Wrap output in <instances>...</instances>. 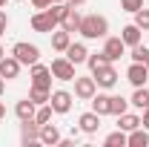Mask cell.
I'll return each mask as SVG.
<instances>
[{"label":"cell","instance_id":"obj_40","mask_svg":"<svg viewBox=\"0 0 149 147\" xmlns=\"http://www.w3.org/2000/svg\"><path fill=\"white\" fill-rule=\"evenodd\" d=\"M143 64H146V69H149V55H146V61H143Z\"/></svg>","mask_w":149,"mask_h":147},{"label":"cell","instance_id":"obj_7","mask_svg":"<svg viewBox=\"0 0 149 147\" xmlns=\"http://www.w3.org/2000/svg\"><path fill=\"white\" fill-rule=\"evenodd\" d=\"M49 69H52V75H55L57 81H74V78H77V75H74V64L69 58H55Z\"/></svg>","mask_w":149,"mask_h":147},{"label":"cell","instance_id":"obj_33","mask_svg":"<svg viewBox=\"0 0 149 147\" xmlns=\"http://www.w3.org/2000/svg\"><path fill=\"white\" fill-rule=\"evenodd\" d=\"M32 6H35V9H49L52 0H32Z\"/></svg>","mask_w":149,"mask_h":147},{"label":"cell","instance_id":"obj_5","mask_svg":"<svg viewBox=\"0 0 149 147\" xmlns=\"http://www.w3.org/2000/svg\"><path fill=\"white\" fill-rule=\"evenodd\" d=\"M52 69L46 64H32V87H40V90H52Z\"/></svg>","mask_w":149,"mask_h":147},{"label":"cell","instance_id":"obj_30","mask_svg":"<svg viewBox=\"0 0 149 147\" xmlns=\"http://www.w3.org/2000/svg\"><path fill=\"white\" fill-rule=\"evenodd\" d=\"M146 55H149V46H132V61H138V64H143L146 61Z\"/></svg>","mask_w":149,"mask_h":147},{"label":"cell","instance_id":"obj_21","mask_svg":"<svg viewBox=\"0 0 149 147\" xmlns=\"http://www.w3.org/2000/svg\"><path fill=\"white\" fill-rule=\"evenodd\" d=\"M69 43H72V32H66V29L52 32V49H57V52H66V49H69Z\"/></svg>","mask_w":149,"mask_h":147},{"label":"cell","instance_id":"obj_35","mask_svg":"<svg viewBox=\"0 0 149 147\" xmlns=\"http://www.w3.org/2000/svg\"><path fill=\"white\" fill-rule=\"evenodd\" d=\"M3 90H6V78H0V95H3Z\"/></svg>","mask_w":149,"mask_h":147},{"label":"cell","instance_id":"obj_20","mask_svg":"<svg viewBox=\"0 0 149 147\" xmlns=\"http://www.w3.org/2000/svg\"><path fill=\"white\" fill-rule=\"evenodd\" d=\"M141 127V115H135V112H120L118 115V130H123V133H129V130Z\"/></svg>","mask_w":149,"mask_h":147},{"label":"cell","instance_id":"obj_18","mask_svg":"<svg viewBox=\"0 0 149 147\" xmlns=\"http://www.w3.org/2000/svg\"><path fill=\"white\" fill-rule=\"evenodd\" d=\"M40 144H60V130L55 127V124H43L40 127Z\"/></svg>","mask_w":149,"mask_h":147},{"label":"cell","instance_id":"obj_9","mask_svg":"<svg viewBox=\"0 0 149 147\" xmlns=\"http://www.w3.org/2000/svg\"><path fill=\"white\" fill-rule=\"evenodd\" d=\"M72 101H74V95H72V92H66V90H55L52 95H49V104H52V110L60 112V115L72 110Z\"/></svg>","mask_w":149,"mask_h":147},{"label":"cell","instance_id":"obj_1","mask_svg":"<svg viewBox=\"0 0 149 147\" xmlns=\"http://www.w3.org/2000/svg\"><path fill=\"white\" fill-rule=\"evenodd\" d=\"M77 32L86 37V40L106 37V32H109V20L103 18V15H86V18L80 20V29H77Z\"/></svg>","mask_w":149,"mask_h":147},{"label":"cell","instance_id":"obj_39","mask_svg":"<svg viewBox=\"0 0 149 147\" xmlns=\"http://www.w3.org/2000/svg\"><path fill=\"white\" fill-rule=\"evenodd\" d=\"M52 3H69V0H52Z\"/></svg>","mask_w":149,"mask_h":147},{"label":"cell","instance_id":"obj_28","mask_svg":"<svg viewBox=\"0 0 149 147\" xmlns=\"http://www.w3.org/2000/svg\"><path fill=\"white\" fill-rule=\"evenodd\" d=\"M135 26H138L141 32H149V9H146V6L135 12Z\"/></svg>","mask_w":149,"mask_h":147},{"label":"cell","instance_id":"obj_10","mask_svg":"<svg viewBox=\"0 0 149 147\" xmlns=\"http://www.w3.org/2000/svg\"><path fill=\"white\" fill-rule=\"evenodd\" d=\"M123 52H126V43H123L120 37H106V43H103V55H106V61H109V64L120 61V58H123Z\"/></svg>","mask_w":149,"mask_h":147},{"label":"cell","instance_id":"obj_32","mask_svg":"<svg viewBox=\"0 0 149 147\" xmlns=\"http://www.w3.org/2000/svg\"><path fill=\"white\" fill-rule=\"evenodd\" d=\"M6 29H9V15L0 9V35H6Z\"/></svg>","mask_w":149,"mask_h":147},{"label":"cell","instance_id":"obj_29","mask_svg":"<svg viewBox=\"0 0 149 147\" xmlns=\"http://www.w3.org/2000/svg\"><path fill=\"white\" fill-rule=\"evenodd\" d=\"M86 64H89V69H97V66H103V64H106V55H103V52H95V55H89L86 58Z\"/></svg>","mask_w":149,"mask_h":147},{"label":"cell","instance_id":"obj_4","mask_svg":"<svg viewBox=\"0 0 149 147\" xmlns=\"http://www.w3.org/2000/svg\"><path fill=\"white\" fill-rule=\"evenodd\" d=\"M32 29L49 35V32H55V29H57V18L49 12V9H40L37 15H32Z\"/></svg>","mask_w":149,"mask_h":147},{"label":"cell","instance_id":"obj_2","mask_svg":"<svg viewBox=\"0 0 149 147\" xmlns=\"http://www.w3.org/2000/svg\"><path fill=\"white\" fill-rule=\"evenodd\" d=\"M12 55L17 58L20 64L32 66V64H37V61H40V49H37L35 43H26V40H20V43H15V46H12Z\"/></svg>","mask_w":149,"mask_h":147},{"label":"cell","instance_id":"obj_37","mask_svg":"<svg viewBox=\"0 0 149 147\" xmlns=\"http://www.w3.org/2000/svg\"><path fill=\"white\" fill-rule=\"evenodd\" d=\"M3 115H6V107H3V104H0V118H3Z\"/></svg>","mask_w":149,"mask_h":147},{"label":"cell","instance_id":"obj_15","mask_svg":"<svg viewBox=\"0 0 149 147\" xmlns=\"http://www.w3.org/2000/svg\"><path fill=\"white\" fill-rule=\"evenodd\" d=\"M35 112H37V104L32 101V98H23V101H17V104H15V115H17L20 121L35 118Z\"/></svg>","mask_w":149,"mask_h":147},{"label":"cell","instance_id":"obj_12","mask_svg":"<svg viewBox=\"0 0 149 147\" xmlns=\"http://www.w3.org/2000/svg\"><path fill=\"white\" fill-rule=\"evenodd\" d=\"M146 78H149L146 64H138V61H132V66L126 69V81H129L132 87H143V84H146Z\"/></svg>","mask_w":149,"mask_h":147},{"label":"cell","instance_id":"obj_42","mask_svg":"<svg viewBox=\"0 0 149 147\" xmlns=\"http://www.w3.org/2000/svg\"><path fill=\"white\" fill-rule=\"evenodd\" d=\"M17 3H23V0H17Z\"/></svg>","mask_w":149,"mask_h":147},{"label":"cell","instance_id":"obj_14","mask_svg":"<svg viewBox=\"0 0 149 147\" xmlns=\"http://www.w3.org/2000/svg\"><path fill=\"white\" fill-rule=\"evenodd\" d=\"M126 147H149V130L146 127H135L126 136Z\"/></svg>","mask_w":149,"mask_h":147},{"label":"cell","instance_id":"obj_26","mask_svg":"<svg viewBox=\"0 0 149 147\" xmlns=\"http://www.w3.org/2000/svg\"><path fill=\"white\" fill-rule=\"evenodd\" d=\"M52 104H40V107H37V112H35V121L37 124H40V127H43V124H49V121H52Z\"/></svg>","mask_w":149,"mask_h":147},{"label":"cell","instance_id":"obj_22","mask_svg":"<svg viewBox=\"0 0 149 147\" xmlns=\"http://www.w3.org/2000/svg\"><path fill=\"white\" fill-rule=\"evenodd\" d=\"M120 40H123L126 46H138V43H141V29H138L135 23L123 26V32H120Z\"/></svg>","mask_w":149,"mask_h":147},{"label":"cell","instance_id":"obj_19","mask_svg":"<svg viewBox=\"0 0 149 147\" xmlns=\"http://www.w3.org/2000/svg\"><path fill=\"white\" fill-rule=\"evenodd\" d=\"M66 58H69L74 66H77V64H83V61L89 58V49H86L83 43H69V49H66Z\"/></svg>","mask_w":149,"mask_h":147},{"label":"cell","instance_id":"obj_6","mask_svg":"<svg viewBox=\"0 0 149 147\" xmlns=\"http://www.w3.org/2000/svg\"><path fill=\"white\" fill-rule=\"evenodd\" d=\"M92 75H95V81H97V87H103V90H112V87L118 84V69L112 66L109 61H106L103 66H97Z\"/></svg>","mask_w":149,"mask_h":147},{"label":"cell","instance_id":"obj_27","mask_svg":"<svg viewBox=\"0 0 149 147\" xmlns=\"http://www.w3.org/2000/svg\"><path fill=\"white\" fill-rule=\"evenodd\" d=\"M49 95H52V90H40V87H32V92H29V98L35 101L37 107L40 104H49Z\"/></svg>","mask_w":149,"mask_h":147},{"label":"cell","instance_id":"obj_16","mask_svg":"<svg viewBox=\"0 0 149 147\" xmlns=\"http://www.w3.org/2000/svg\"><path fill=\"white\" fill-rule=\"evenodd\" d=\"M80 20H83V15L77 12V6H72V9H69V15L60 20V29H66V32H72V35H74V32L80 29Z\"/></svg>","mask_w":149,"mask_h":147},{"label":"cell","instance_id":"obj_3","mask_svg":"<svg viewBox=\"0 0 149 147\" xmlns=\"http://www.w3.org/2000/svg\"><path fill=\"white\" fill-rule=\"evenodd\" d=\"M97 92V81H95V75H77L74 78V98H80V101H92V95Z\"/></svg>","mask_w":149,"mask_h":147},{"label":"cell","instance_id":"obj_8","mask_svg":"<svg viewBox=\"0 0 149 147\" xmlns=\"http://www.w3.org/2000/svg\"><path fill=\"white\" fill-rule=\"evenodd\" d=\"M37 141H40V124H37L35 118L20 121V144L29 147V144H37Z\"/></svg>","mask_w":149,"mask_h":147},{"label":"cell","instance_id":"obj_36","mask_svg":"<svg viewBox=\"0 0 149 147\" xmlns=\"http://www.w3.org/2000/svg\"><path fill=\"white\" fill-rule=\"evenodd\" d=\"M69 3H72V6H83L86 0H69Z\"/></svg>","mask_w":149,"mask_h":147},{"label":"cell","instance_id":"obj_38","mask_svg":"<svg viewBox=\"0 0 149 147\" xmlns=\"http://www.w3.org/2000/svg\"><path fill=\"white\" fill-rule=\"evenodd\" d=\"M0 58H6V49H3V46H0Z\"/></svg>","mask_w":149,"mask_h":147},{"label":"cell","instance_id":"obj_34","mask_svg":"<svg viewBox=\"0 0 149 147\" xmlns=\"http://www.w3.org/2000/svg\"><path fill=\"white\" fill-rule=\"evenodd\" d=\"M141 127H146V130H149V107L143 110V115H141Z\"/></svg>","mask_w":149,"mask_h":147},{"label":"cell","instance_id":"obj_41","mask_svg":"<svg viewBox=\"0 0 149 147\" xmlns=\"http://www.w3.org/2000/svg\"><path fill=\"white\" fill-rule=\"evenodd\" d=\"M3 6H6V0H0V9H3Z\"/></svg>","mask_w":149,"mask_h":147},{"label":"cell","instance_id":"obj_24","mask_svg":"<svg viewBox=\"0 0 149 147\" xmlns=\"http://www.w3.org/2000/svg\"><path fill=\"white\" fill-rule=\"evenodd\" d=\"M129 110V98L123 95H112V107H109V115H120V112Z\"/></svg>","mask_w":149,"mask_h":147},{"label":"cell","instance_id":"obj_25","mask_svg":"<svg viewBox=\"0 0 149 147\" xmlns=\"http://www.w3.org/2000/svg\"><path fill=\"white\" fill-rule=\"evenodd\" d=\"M103 144L106 147H126V133H123V130H115V133H109V136L103 139Z\"/></svg>","mask_w":149,"mask_h":147},{"label":"cell","instance_id":"obj_23","mask_svg":"<svg viewBox=\"0 0 149 147\" xmlns=\"http://www.w3.org/2000/svg\"><path fill=\"white\" fill-rule=\"evenodd\" d=\"M132 107H138V110H146L149 107V90H143V87H135V92H132L129 98Z\"/></svg>","mask_w":149,"mask_h":147},{"label":"cell","instance_id":"obj_31","mask_svg":"<svg viewBox=\"0 0 149 147\" xmlns=\"http://www.w3.org/2000/svg\"><path fill=\"white\" fill-rule=\"evenodd\" d=\"M120 9H123V12H132V15H135L138 9H143V0H120Z\"/></svg>","mask_w":149,"mask_h":147},{"label":"cell","instance_id":"obj_11","mask_svg":"<svg viewBox=\"0 0 149 147\" xmlns=\"http://www.w3.org/2000/svg\"><path fill=\"white\" fill-rule=\"evenodd\" d=\"M20 64L15 55H6V58H0V78H6V81H15L20 75Z\"/></svg>","mask_w":149,"mask_h":147},{"label":"cell","instance_id":"obj_13","mask_svg":"<svg viewBox=\"0 0 149 147\" xmlns=\"http://www.w3.org/2000/svg\"><path fill=\"white\" fill-rule=\"evenodd\" d=\"M77 124H80V133L92 136V133H97V127H100V115L95 110H89V112H83V115L77 118Z\"/></svg>","mask_w":149,"mask_h":147},{"label":"cell","instance_id":"obj_17","mask_svg":"<svg viewBox=\"0 0 149 147\" xmlns=\"http://www.w3.org/2000/svg\"><path fill=\"white\" fill-rule=\"evenodd\" d=\"M109 107H112V95H106V92H95L92 95V110L97 115H109Z\"/></svg>","mask_w":149,"mask_h":147}]
</instances>
